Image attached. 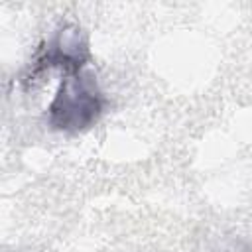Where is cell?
I'll return each instance as SVG.
<instances>
[{
	"mask_svg": "<svg viewBox=\"0 0 252 252\" xmlns=\"http://www.w3.org/2000/svg\"><path fill=\"white\" fill-rule=\"evenodd\" d=\"M102 104V94L91 73L65 75L47 108L49 126L63 132L87 130L98 120Z\"/></svg>",
	"mask_w": 252,
	"mask_h": 252,
	"instance_id": "6da1fadb",
	"label": "cell"
},
{
	"mask_svg": "<svg viewBox=\"0 0 252 252\" xmlns=\"http://www.w3.org/2000/svg\"><path fill=\"white\" fill-rule=\"evenodd\" d=\"M89 59L87 45L79 35V30L61 32L37 57V67H61L65 75L79 73Z\"/></svg>",
	"mask_w": 252,
	"mask_h": 252,
	"instance_id": "7a4b0ae2",
	"label": "cell"
}]
</instances>
